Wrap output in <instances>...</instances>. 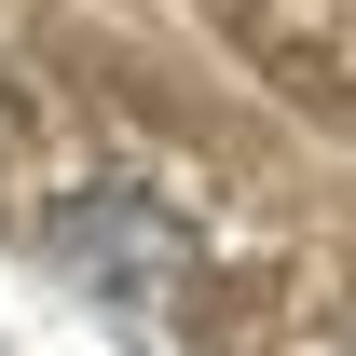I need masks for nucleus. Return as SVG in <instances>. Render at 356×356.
Returning <instances> with one entry per match:
<instances>
[{"instance_id":"1","label":"nucleus","mask_w":356,"mask_h":356,"mask_svg":"<svg viewBox=\"0 0 356 356\" xmlns=\"http://www.w3.org/2000/svg\"><path fill=\"white\" fill-rule=\"evenodd\" d=\"M42 247L83 274L96 302H124V315H151V302L192 288V220H165L151 192H69V206L42 220Z\"/></svg>"},{"instance_id":"2","label":"nucleus","mask_w":356,"mask_h":356,"mask_svg":"<svg viewBox=\"0 0 356 356\" xmlns=\"http://www.w3.org/2000/svg\"><path fill=\"white\" fill-rule=\"evenodd\" d=\"M14 192H28V110L0 96V206H14Z\"/></svg>"},{"instance_id":"3","label":"nucleus","mask_w":356,"mask_h":356,"mask_svg":"<svg viewBox=\"0 0 356 356\" xmlns=\"http://www.w3.org/2000/svg\"><path fill=\"white\" fill-rule=\"evenodd\" d=\"M343 356H356V329H343Z\"/></svg>"}]
</instances>
